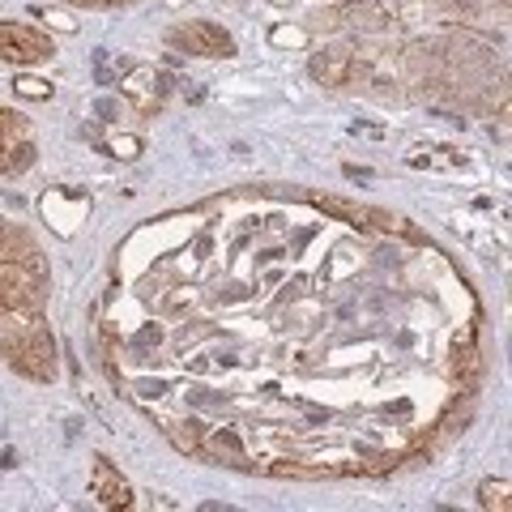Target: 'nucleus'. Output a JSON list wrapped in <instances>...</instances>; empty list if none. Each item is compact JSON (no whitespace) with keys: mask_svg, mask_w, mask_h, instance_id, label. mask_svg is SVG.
Returning <instances> with one entry per match:
<instances>
[{"mask_svg":"<svg viewBox=\"0 0 512 512\" xmlns=\"http://www.w3.org/2000/svg\"><path fill=\"white\" fill-rule=\"evenodd\" d=\"M350 69H355V56H350L346 47H329L325 56L312 60V73H316L325 86H346V82H350Z\"/></svg>","mask_w":512,"mask_h":512,"instance_id":"8","label":"nucleus"},{"mask_svg":"<svg viewBox=\"0 0 512 512\" xmlns=\"http://www.w3.org/2000/svg\"><path fill=\"white\" fill-rule=\"evenodd\" d=\"M167 43L180 47V52H192V56H235V39L218 22H205V18L171 26Z\"/></svg>","mask_w":512,"mask_h":512,"instance_id":"3","label":"nucleus"},{"mask_svg":"<svg viewBox=\"0 0 512 512\" xmlns=\"http://www.w3.org/2000/svg\"><path fill=\"white\" fill-rule=\"evenodd\" d=\"M483 504L487 508H508V483L500 478V483H487L483 487Z\"/></svg>","mask_w":512,"mask_h":512,"instance_id":"11","label":"nucleus"},{"mask_svg":"<svg viewBox=\"0 0 512 512\" xmlns=\"http://www.w3.org/2000/svg\"><path fill=\"white\" fill-rule=\"evenodd\" d=\"M137 150H141V146H137L133 137H120V141H116V154H120V158H137Z\"/></svg>","mask_w":512,"mask_h":512,"instance_id":"12","label":"nucleus"},{"mask_svg":"<svg viewBox=\"0 0 512 512\" xmlns=\"http://www.w3.org/2000/svg\"><path fill=\"white\" fill-rule=\"evenodd\" d=\"M56 56L52 35H39L22 22H0V60H18V64H43Z\"/></svg>","mask_w":512,"mask_h":512,"instance_id":"5","label":"nucleus"},{"mask_svg":"<svg viewBox=\"0 0 512 512\" xmlns=\"http://www.w3.org/2000/svg\"><path fill=\"white\" fill-rule=\"evenodd\" d=\"M478 320L470 278L406 218L269 188L141 222L99 338L180 453L342 478L457 436L483 380Z\"/></svg>","mask_w":512,"mask_h":512,"instance_id":"1","label":"nucleus"},{"mask_svg":"<svg viewBox=\"0 0 512 512\" xmlns=\"http://www.w3.org/2000/svg\"><path fill=\"white\" fill-rule=\"evenodd\" d=\"M35 163V141H30V128L18 111H0V180L9 175H22Z\"/></svg>","mask_w":512,"mask_h":512,"instance_id":"4","label":"nucleus"},{"mask_svg":"<svg viewBox=\"0 0 512 512\" xmlns=\"http://www.w3.org/2000/svg\"><path fill=\"white\" fill-rule=\"evenodd\" d=\"M90 495H94V500H99L103 508H128V504H133V491H128V483L116 474V466H111L107 457H94Z\"/></svg>","mask_w":512,"mask_h":512,"instance_id":"7","label":"nucleus"},{"mask_svg":"<svg viewBox=\"0 0 512 512\" xmlns=\"http://www.w3.org/2000/svg\"><path fill=\"white\" fill-rule=\"evenodd\" d=\"M47 261L22 227L0 218V355L30 380L56 376V342L47 329Z\"/></svg>","mask_w":512,"mask_h":512,"instance_id":"2","label":"nucleus"},{"mask_svg":"<svg viewBox=\"0 0 512 512\" xmlns=\"http://www.w3.org/2000/svg\"><path fill=\"white\" fill-rule=\"evenodd\" d=\"M269 39H274L278 47H303V43H308V35L295 30V26H274V35H269Z\"/></svg>","mask_w":512,"mask_h":512,"instance_id":"10","label":"nucleus"},{"mask_svg":"<svg viewBox=\"0 0 512 512\" xmlns=\"http://www.w3.org/2000/svg\"><path fill=\"white\" fill-rule=\"evenodd\" d=\"M86 210H90V197L82 188H56V192L43 197V214L60 235H73V227L82 222Z\"/></svg>","mask_w":512,"mask_h":512,"instance_id":"6","label":"nucleus"},{"mask_svg":"<svg viewBox=\"0 0 512 512\" xmlns=\"http://www.w3.org/2000/svg\"><path fill=\"white\" fill-rule=\"evenodd\" d=\"M13 90H18L22 99H52V82H43V77H18Z\"/></svg>","mask_w":512,"mask_h":512,"instance_id":"9","label":"nucleus"},{"mask_svg":"<svg viewBox=\"0 0 512 512\" xmlns=\"http://www.w3.org/2000/svg\"><path fill=\"white\" fill-rule=\"evenodd\" d=\"M73 5H94V9H107V5H128V0H73Z\"/></svg>","mask_w":512,"mask_h":512,"instance_id":"13","label":"nucleus"}]
</instances>
